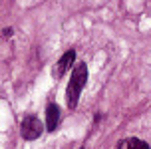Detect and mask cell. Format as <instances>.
<instances>
[{"instance_id":"52a82bcc","label":"cell","mask_w":151,"mask_h":149,"mask_svg":"<svg viewBox=\"0 0 151 149\" xmlns=\"http://www.w3.org/2000/svg\"><path fill=\"white\" fill-rule=\"evenodd\" d=\"M80 149H83V147H80Z\"/></svg>"},{"instance_id":"5b68a950","label":"cell","mask_w":151,"mask_h":149,"mask_svg":"<svg viewBox=\"0 0 151 149\" xmlns=\"http://www.w3.org/2000/svg\"><path fill=\"white\" fill-rule=\"evenodd\" d=\"M117 149H149V145L141 139H137V137H129V139H123L119 141Z\"/></svg>"},{"instance_id":"7a4b0ae2","label":"cell","mask_w":151,"mask_h":149,"mask_svg":"<svg viewBox=\"0 0 151 149\" xmlns=\"http://www.w3.org/2000/svg\"><path fill=\"white\" fill-rule=\"evenodd\" d=\"M20 133H22L24 139H38L40 133H42V123H40V119L36 115H28V117L22 119V123H20Z\"/></svg>"},{"instance_id":"277c9868","label":"cell","mask_w":151,"mask_h":149,"mask_svg":"<svg viewBox=\"0 0 151 149\" xmlns=\"http://www.w3.org/2000/svg\"><path fill=\"white\" fill-rule=\"evenodd\" d=\"M60 123V107L56 104H48L46 107V129L48 131H54Z\"/></svg>"},{"instance_id":"3957f363","label":"cell","mask_w":151,"mask_h":149,"mask_svg":"<svg viewBox=\"0 0 151 149\" xmlns=\"http://www.w3.org/2000/svg\"><path fill=\"white\" fill-rule=\"evenodd\" d=\"M74 60H76V52H74V50H68V52L60 58V62L56 64V68H54V78H62V76L72 68Z\"/></svg>"},{"instance_id":"6da1fadb","label":"cell","mask_w":151,"mask_h":149,"mask_svg":"<svg viewBox=\"0 0 151 149\" xmlns=\"http://www.w3.org/2000/svg\"><path fill=\"white\" fill-rule=\"evenodd\" d=\"M86 82H88V66L78 64L74 68V72H72V80H70L68 91H66V104H68L70 109H74L78 105V99H80V94H82Z\"/></svg>"},{"instance_id":"8992f818","label":"cell","mask_w":151,"mask_h":149,"mask_svg":"<svg viewBox=\"0 0 151 149\" xmlns=\"http://www.w3.org/2000/svg\"><path fill=\"white\" fill-rule=\"evenodd\" d=\"M2 36L10 38V36H12V28H4V30H2Z\"/></svg>"}]
</instances>
